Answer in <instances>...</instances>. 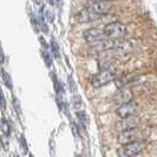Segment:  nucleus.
Here are the masks:
<instances>
[{
	"instance_id": "f257e3e1",
	"label": "nucleus",
	"mask_w": 157,
	"mask_h": 157,
	"mask_svg": "<svg viewBox=\"0 0 157 157\" xmlns=\"http://www.w3.org/2000/svg\"><path fill=\"white\" fill-rule=\"evenodd\" d=\"M103 31L105 33V36L112 40H121L125 37L126 34V26L124 24L119 23V21H112L108 25L104 26Z\"/></svg>"
},
{
	"instance_id": "f03ea898",
	"label": "nucleus",
	"mask_w": 157,
	"mask_h": 157,
	"mask_svg": "<svg viewBox=\"0 0 157 157\" xmlns=\"http://www.w3.org/2000/svg\"><path fill=\"white\" fill-rule=\"evenodd\" d=\"M85 7L98 16H104L111 11L112 4L110 0H90L86 2Z\"/></svg>"
},
{
	"instance_id": "7ed1b4c3",
	"label": "nucleus",
	"mask_w": 157,
	"mask_h": 157,
	"mask_svg": "<svg viewBox=\"0 0 157 157\" xmlns=\"http://www.w3.org/2000/svg\"><path fill=\"white\" fill-rule=\"evenodd\" d=\"M116 77V71L112 69H104L101 70L94 78H92V85L94 87H101L106 85L108 83L112 82Z\"/></svg>"
},
{
	"instance_id": "20e7f679",
	"label": "nucleus",
	"mask_w": 157,
	"mask_h": 157,
	"mask_svg": "<svg viewBox=\"0 0 157 157\" xmlns=\"http://www.w3.org/2000/svg\"><path fill=\"white\" fill-rule=\"evenodd\" d=\"M142 140H143V132L138 128L122 131V132H119V136H118V143L122 145H125V144L136 141H142Z\"/></svg>"
},
{
	"instance_id": "39448f33",
	"label": "nucleus",
	"mask_w": 157,
	"mask_h": 157,
	"mask_svg": "<svg viewBox=\"0 0 157 157\" xmlns=\"http://www.w3.org/2000/svg\"><path fill=\"white\" fill-rule=\"evenodd\" d=\"M83 38L84 40L89 43V44H97L102 40L106 39L108 37L105 36V33L103 30L98 29V27H94V29H89L83 33Z\"/></svg>"
},
{
	"instance_id": "423d86ee",
	"label": "nucleus",
	"mask_w": 157,
	"mask_h": 157,
	"mask_svg": "<svg viewBox=\"0 0 157 157\" xmlns=\"http://www.w3.org/2000/svg\"><path fill=\"white\" fill-rule=\"evenodd\" d=\"M145 148V143L143 141H136L132 143L125 144L123 147V154L126 157H134L137 156L140 152H142Z\"/></svg>"
},
{
	"instance_id": "0eeeda50",
	"label": "nucleus",
	"mask_w": 157,
	"mask_h": 157,
	"mask_svg": "<svg viewBox=\"0 0 157 157\" xmlns=\"http://www.w3.org/2000/svg\"><path fill=\"white\" fill-rule=\"evenodd\" d=\"M136 111H137V104H135L134 102H129L121 104L116 110V115L119 118H128L132 117Z\"/></svg>"
},
{
	"instance_id": "6e6552de",
	"label": "nucleus",
	"mask_w": 157,
	"mask_h": 157,
	"mask_svg": "<svg viewBox=\"0 0 157 157\" xmlns=\"http://www.w3.org/2000/svg\"><path fill=\"white\" fill-rule=\"evenodd\" d=\"M99 17L101 16H98V14H96L94 12H91L90 10H87L86 7H84L75 16V20L79 24H86L94 21V20H98Z\"/></svg>"
},
{
	"instance_id": "1a4fd4ad",
	"label": "nucleus",
	"mask_w": 157,
	"mask_h": 157,
	"mask_svg": "<svg viewBox=\"0 0 157 157\" xmlns=\"http://www.w3.org/2000/svg\"><path fill=\"white\" fill-rule=\"evenodd\" d=\"M132 98H134V94H132V91L130 89L121 87L115 94L113 101L121 105V104H124V103L132 102Z\"/></svg>"
},
{
	"instance_id": "9d476101",
	"label": "nucleus",
	"mask_w": 157,
	"mask_h": 157,
	"mask_svg": "<svg viewBox=\"0 0 157 157\" xmlns=\"http://www.w3.org/2000/svg\"><path fill=\"white\" fill-rule=\"evenodd\" d=\"M138 126V121L132 116V117L128 118H121V121L116 124V129L119 132L125 131V130H130V129H135Z\"/></svg>"
},
{
	"instance_id": "9b49d317",
	"label": "nucleus",
	"mask_w": 157,
	"mask_h": 157,
	"mask_svg": "<svg viewBox=\"0 0 157 157\" xmlns=\"http://www.w3.org/2000/svg\"><path fill=\"white\" fill-rule=\"evenodd\" d=\"M10 131H11V126H10V123L5 118H1V132L4 136H8L10 135Z\"/></svg>"
},
{
	"instance_id": "f8f14e48",
	"label": "nucleus",
	"mask_w": 157,
	"mask_h": 157,
	"mask_svg": "<svg viewBox=\"0 0 157 157\" xmlns=\"http://www.w3.org/2000/svg\"><path fill=\"white\" fill-rule=\"evenodd\" d=\"M2 77H4V79H5V83H6V85H7L8 87H12V84H11V80H10V75H7L5 71L2 70Z\"/></svg>"
},
{
	"instance_id": "ddd939ff",
	"label": "nucleus",
	"mask_w": 157,
	"mask_h": 157,
	"mask_svg": "<svg viewBox=\"0 0 157 157\" xmlns=\"http://www.w3.org/2000/svg\"><path fill=\"white\" fill-rule=\"evenodd\" d=\"M52 50H53V53L57 56V58L59 57V51H58V45H57V43H56L55 40H52Z\"/></svg>"
},
{
	"instance_id": "4468645a",
	"label": "nucleus",
	"mask_w": 157,
	"mask_h": 157,
	"mask_svg": "<svg viewBox=\"0 0 157 157\" xmlns=\"http://www.w3.org/2000/svg\"><path fill=\"white\" fill-rule=\"evenodd\" d=\"M1 109H5V98H4V94L1 92Z\"/></svg>"
},
{
	"instance_id": "2eb2a0df",
	"label": "nucleus",
	"mask_w": 157,
	"mask_h": 157,
	"mask_svg": "<svg viewBox=\"0 0 157 157\" xmlns=\"http://www.w3.org/2000/svg\"><path fill=\"white\" fill-rule=\"evenodd\" d=\"M33 1H34L36 4H40V1H41V0H33Z\"/></svg>"
}]
</instances>
